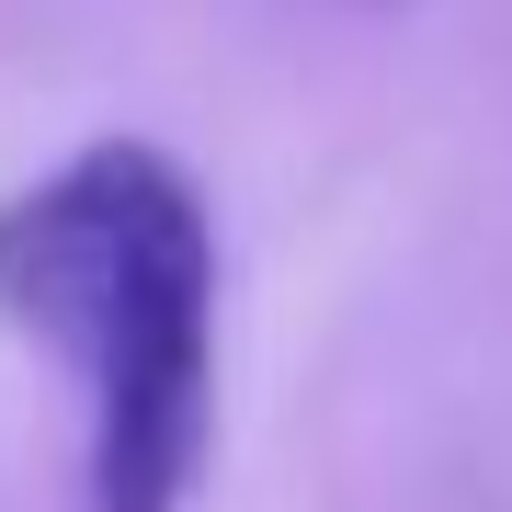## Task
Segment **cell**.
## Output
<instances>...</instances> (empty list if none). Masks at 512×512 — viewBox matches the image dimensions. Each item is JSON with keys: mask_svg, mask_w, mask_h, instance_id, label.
Masks as SVG:
<instances>
[{"mask_svg": "<svg viewBox=\"0 0 512 512\" xmlns=\"http://www.w3.org/2000/svg\"><path fill=\"white\" fill-rule=\"evenodd\" d=\"M0 319L92 387V512H183L217 365V239L137 137L0 205Z\"/></svg>", "mask_w": 512, "mask_h": 512, "instance_id": "obj_1", "label": "cell"}]
</instances>
